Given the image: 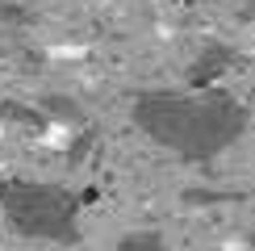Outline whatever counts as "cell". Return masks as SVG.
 I'll use <instances>...</instances> for the list:
<instances>
[{
	"instance_id": "6da1fadb",
	"label": "cell",
	"mask_w": 255,
	"mask_h": 251,
	"mask_svg": "<svg viewBox=\"0 0 255 251\" xmlns=\"http://www.w3.org/2000/svg\"><path fill=\"white\" fill-rule=\"evenodd\" d=\"M138 122L146 134L184 155H209L239 134V109L226 101H193V97H151L138 105Z\"/></svg>"
},
{
	"instance_id": "7a4b0ae2",
	"label": "cell",
	"mask_w": 255,
	"mask_h": 251,
	"mask_svg": "<svg viewBox=\"0 0 255 251\" xmlns=\"http://www.w3.org/2000/svg\"><path fill=\"white\" fill-rule=\"evenodd\" d=\"M4 205L13 214V222L25 230V235H71V197L59 193V188L46 184H17L4 193Z\"/></svg>"
},
{
	"instance_id": "3957f363",
	"label": "cell",
	"mask_w": 255,
	"mask_h": 251,
	"mask_svg": "<svg viewBox=\"0 0 255 251\" xmlns=\"http://www.w3.org/2000/svg\"><path fill=\"white\" fill-rule=\"evenodd\" d=\"M122 251H167V247L159 243L155 235H134V239H126V243H122Z\"/></svg>"
}]
</instances>
